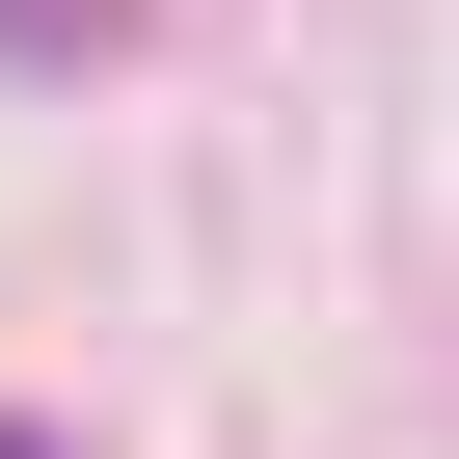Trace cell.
<instances>
[{
    "label": "cell",
    "mask_w": 459,
    "mask_h": 459,
    "mask_svg": "<svg viewBox=\"0 0 459 459\" xmlns=\"http://www.w3.org/2000/svg\"><path fill=\"white\" fill-rule=\"evenodd\" d=\"M0 459H55V432H0Z\"/></svg>",
    "instance_id": "cell-1"
}]
</instances>
